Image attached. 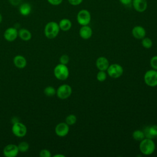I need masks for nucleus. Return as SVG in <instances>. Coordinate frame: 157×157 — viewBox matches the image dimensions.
Returning <instances> with one entry per match:
<instances>
[{"instance_id": "obj_1", "label": "nucleus", "mask_w": 157, "mask_h": 157, "mask_svg": "<svg viewBox=\"0 0 157 157\" xmlns=\"http://www.w3.org/2000/svg\"><path fill=\"white\" fill-rule=\"evenodd\" d=\"M60 28L58 23L55 21L48 22L44 28V34L47 38L52 39L55 38L59 34Z\"/></svg>"}, {"instance_id": "obj_2", "label": "nucleus", "mask_w": 157, "mask_h": 157, "mask_svg": "<svg viewBox=\"0 0 157 157\" xmlns=\"http://www.w3.org/2000/svg\"><path fill=\"white\" fill-rule=\"evenodd\" d=\"M140 152L145 155H151L155 150V144L151 139L144 138L139 144Z\"/></svg>"}, {"instance_id": "obj_3", "label": "nucleus", "mask_w": 157, "mask_h": 157, "mask_svg": "<svg viewBox=\"0 0 157 157\" xmlns=\"http://www.w3.org/2000/svg\"><path fill=\"white\" fill-rule=\"evenodd\" d=\"M53 72L55 77L59 80H66L69 75V69L67 66L61 63L55 67Z\"/></svg>"}, {"instance_id": "obj_4", "label": "nucleus", "mask_w": 157, "mask_h": 157, "mask_svg": "<svg viewBox=\"0 0 157 157\" xmlns=\"http://www.w3.org/2000/svg\"><path fill=\"white\" fill-rule=\"evenodd\" d=\"M144 79L147 85L150 87L157 86V71L155 69L147 71L144 74Z\"/></svg>"}, {"instance_id": "obj_5", "label": "nucleus", "mask_w": 157, "mask_h": 157, "mask_svg": "<svg viewBox=\"0 0 157 157\" xmlns=\"http://www.w3.org/2000/svg\"><path fill=\"white\" fill-rule=\"evenodd\" d=\"M91 13L86 9H82L77 14V21L81 26L88 25L91 21Z\"/></svg>"}, {"instance_id": "obj_6", "label": "nucleus", "mask_w": 157, "mask_h": 157, "mask_svg": "<svg viewBox=\"0 0 157 157\" xmlns=\"http://www.w3.org/2000/svg\"><path fill=\"white\" fill-rule=\"evenodd\" d=\"M107 74L113 78H117L121 77L123 73V67L117 63L110 64L107 69Z\"/></svg>"}, {"instance_id": "obj_7", "label": "nucleus", "mask_w": 157, "mask_h": 157, "mask_svg": "<svg viewBox=\"0 0 157 157\" xmlns=\"http://www.w3.org/2000/svg\"><path fill=\"white\" fill-rule=\"evenodd\" d=\"M72 91V88L70 85L67 84H63L58 88L56 94L60 99H66L71 95Z\"/></svg>"}, {"instance_id": "obj_8", "label": "nucleus", "mask_w": 157, "mask_h": 157, "mask_svg": "<svg viewBox=\"0 0 157 157\" xmlns=\"http://www.w3.org/2000/svg\"><path fill=\"white\" fill-rule=\"evenodd\" d=\"M12 132L15 136L22 137L26 134L27 128L24 124L17 121L13 124L12 127Z\"/></svg>"}, {"instance_id": "obj_9", "label": "nucleus", "mask_w": 157, "mask_h": 157, "mask_svg": "<svg viewBox=\"0 0 157 157\" xmlns=\"http://www.w3.org/2000/svg\"><path fill=\"white\" fill-rule=\"evenodd\" d=\"M18 146L14 144H9L3 149V155L6 157H15L18 155Z\"/></svg>"}, {"instance_id": "obj_10", "label": "nucleus", "mask_w": 157, "mask_h": 157, "mask_svg": "<svg viewBox=\"0 0 157 157\" xmlns=\"http://www.w3.org/2000/svg\"><path fill=\"white\" fill-rule=\"evenodd\" d=\"M56 134L59 137H64L66 136L69 131V125L65 123H58L55 129Z\"/></svg>"}, {"instance_id": "obj_11", "label": "nucleus", "mask_w": 157, "mask_h": 157, "mask_svg": "<svg viewBox=\"0 0 157 157\" xmlns=\"http://www.w3.org/2000/svg\"><path fill=\"white\" fill-rule=\"evenodd\" d=\"M18 36V31L16 28L13 27L8 28L4 33V39L9 42L14 41Z\"/></svg>"}, {"instance_id": "obj_12", "label": "nucleus", "mask_w": 157, "mask_h": 157, "mask_svg": "<svg viewBox=\"0 0 157 157\" xmlns=\"http://www.w3.org/2000/svg\"><path fill=\"white\" fill-rule=\"evenodd\" d=\"M132 6L134 9L137 12H145L148 6L147 0H132Z\"/></svg>"}, {"instance_id": "obj_13", "label": "nucleus", "mask_w": 157, "mask_h": 157, "mask_svg": "<svg viewBox=\"0 0 157 157\" xmlns=\"http://www.w3.org/2000/svg\"><path fill=\"white\" fill-rule=\"evenodd\" d=\"M132 34L136 39H142L145 37L146 31L142 26H135L132 29Z\"/></svg>"}, {"instance_id": "obj_14", "label": "nucleus", "mask_w": 157, "mask_h": 157, "mask_svg": "<svg viewBox=\"0 0 157 157\" xmlns=\"http://www.w3.org/2000/svg\"><path fill=\"white\" fill-rule=\"evenodd\" d=\"M79 36L83 39H90L93 34V31L90 26L88 25H84L82 26L78 31Z\"/></svg>"}, {"instance_id": "obj_15", "label": "nucleus", "mask_w": 157, "mask_h": 157, "mask_svg": "<svg viewBox=\"0 0 157 157\" xmlns=\"http://www.w3.org/2000/svg\"><path fill=\"white\" fill-rule=\"evenodd\" d=\"M110 64L108 59L104 56H100L96 61V66L99 71H106Z\"/></svg>"}, {"instance_id": "obj_16", "label": "nucleus", "mask_w": 157, "mask_h": 157, "mask_svg": "<svg viewBox=\"0 0 157 157\" xmlns=\"http://www.w3.org/2000/svg\"><path fill=\"white\" fill-rule=\"evenodd\" d=\"M13 63L14 65L19 69H23L26 67L27 61L26 58L21 55H17L13 58Z\"/></svg>"}, {"instance_id": "obj_17", "label": "nucleus", "mask_w": 157, "mask_h": 157, "mask_svg": "<svg viewBox=\"0 0 157 157\" xmlns=\"http://www.w3.org/2000/svg\"><path fill=\"white\" fill-rule=\"evenodd\" d=\"M19 12L23 16H28L31 12L32 7L30 4L28 2H24L20 5Z\"/></svg>"}, {"instance_id": "obj_18", "label": "nucleus", "mask_w": 157, "mask_h": 157, "mask_svg": "<svg viewBox=\"0 0 157 157\" xmlns=\"http://www.w3.org/2000/svg\"><path fill=\"white\" fill-rule=\"evenodd\" d=\"M58 25H59V27L60 28V30H62L63 31H67L72 27V22L68 18H63V19H61L59 21Z\"/></svg>"}, {"instance_id": "obj_19", "label": "nucleus", "mask_w": 157, "mask_h": 157, "mask_svg": "<svg viewBox=\"0 0 157 157\" xmlns=\"http://www.w3.org/2000/svg\"><path fill=\"white\" fill-rule=\"evenodd\" d=\"M18 35L20 38L24 41H28L31 39L32 34L31 32L27 29L21 28L18 31Z\"/></svg>"}, {"instance_id": "obj_20", "label": "nucleus", "mask_w": 157, "mask_h": 157, "mask_svg": "<svg viewBox=\"0 0 157 157\" xmlns=\"http://www.w3.org/2000/svg\"><path fill=\"white\" fill-rule=\"evenodd\" d=\"M132 137L134 140L137 141H141L145 137V134L143 131L140 130H136L132 133Z\"/></svg>"}, {"instance_id": "obj_21", "label": "nucleus", "mask_w": 157, "mask_h": 157, "mask_svg": "<svg viewBox=\"0 0 157 157\" xmlns=\"http://www.w3.org/2000/svg\"><path fill=\"white\" fill-rule=\"evenodd\" d=\"M44 93L47 96H53L56 94V90L55 89L54 87L52 86H48L45 88Z\"/></svg>"}, {"instance_id": "obj_22", "label": "nucleus", "mask_w": 157, "mask_h": 157, "mask_svg": "<svg viewBox=\"0 0 157 157\" xmlns=\"http://www.w3.org/2000/svg\"><path fill=\"white\" fill-rule=\"evenodd\" d=\"M142 45L145 48H150L153 45V42L148 37H144L142 39Z\"/></svg>"}, {"instance_id": "obj_23", "label": "nucleus", "mask_w": 157, "mask_h": 157, "mask_svg": "<svg viewBox=\"0 0 157 157\" xmlns=\"http://www.w3.org/2000/svg\"><path fill=\"white\" fill-rule=\"evenodd\" d=\"M65 121L68 125H73L77 121V117L74 114H70L66 117Z\"/></svg>"}, {"instance_id": "obj_24", "label": "nucleus", "mask_w": 157, "mask_h": 157, "mask_svg": "<svg viewBox=\"0 0 157 157\" xmlns=\"http://www.w3.org/2000/svg\"><path fill=\"white\" fill-rule=\"evenodd\" d=\"M17 146H18L19 151L21 153H25L27 151L29 148V145L28 143L26 142H21Z\"/></svg>"}, {"instance_id": "obj_25", "label": "nucleus", "mask_w": 157, "mask_h": 157, "mask_svg": "<svg viewBox=\"0 0 157 157\" xmlns=\"http://www.w3.org/2000/svg\"><path fill=\"white\" fill-rule=\"evenodd\" d=\"M106 78H107V72L105 71H99L96 75L97 80L101 82L105 81Z\"/></svg>"}, {"instance_id": "obj_26", "label": "nucleus", "mask_w": 157, "mask_h": 157, "mask_svg": "<svg viewBox=\"0 0 157 157\" xmlns=\"http://www.w3.org/2000/svg\"><path fill=\"white\" fill-rule=\"evenodd\" d=\"M148 131L151 137L153 139L155 137L157 136V125H153L148 127Z\"/></svg>"}, {"instance_id": "obj_27", "label": "nucleus", "mask_w": 157, "mask_h": 157, "mask_svg": "<svg viewBox=\"0 0 157 157\" xmlns=\"http://www.w3.org/2000/svg\"><path fill=\"white\" fill-rule=\"evenodd\" d=\"M150 66L153 69L157 71V55L153 56L150 61Z\"/></svg>"}, {"instance_id": "obj_28", "label": "nucleus", "mask_w": 157, "mask_h": 157, "mask_svg": "<svg viewBox=\"0 0 157 157\" xmlns=\"http://www.w3.org/2000/svg\"><path fill=\"white\" fill-rule=\"evenodd\" d=\"M69 61V57L67 55H63L60 58H59V62L61 64H65L66 65Z\"/></svg>"}, {"instance_id": "obj_29", "label": "nucleus", "mask_w": 157, "mask_h": 157, "mask_svg": "<svg viewBox=\"0 0 157 157\" xmlns=\"http://www.w3.org/2000/svg\"><path fill=\"white\" fill-rule=\"evenodd\" d=\"M39 156L40 157H51L52 155L49 150L47 149H43L40 151Z\"/></svg>"}, {"instance_id": "obj_30", "label": "nucleus", "mask_w": 157, "mask_h": 157, "mask_svg": "<svg viewBox=\"0 0 157 157\" xmlns=\"http://www.w3.org/2000/svg\"><path fill=\"white\" fill-rule=\"evenodd\" d=\"M47 1L52 6H58L63 2V0H47Z\"/></svg>"}, {"instance_id": "obj_31", "label": "nucleus", "mask_w": 157, "mask_h": 157, "mask_svg": "<svg viewBox=\"0 0 157 157\" xmlns=\"http://www.w3.org/2000/svg\"><path fill=\"white\" fill-rule=\"evenodd\" d=\"M83 0H67L68 2L72 6H78L83 2Z\"/></svg>"}, {"instance_id": "obj_32", "label": "nucleus", "mask_w": 157, "mask_h": 157, "mask_svg": "<svg viewBox=\"0 0 157 157\" xmlns=\"http://www.w3.org/2000/svg\"><path fill=\"white\" fill-rule=\"evenodd\" d=\"M119 1L123 6H129L130 5H132V0H119Z\"/></svg>"}, {"instance_id": "obj_33", "label": "nucleus", "mask_w": 157, "mask_h": 157, "mask_svg": "<svg viewBox=\"0 0 157 157\" xmlns=\"http://www.w3.org/2000/svg\"><path fill=\"white\" fill-rule=\"evenodd\" d=\"M9 1L11 5L17 6H18L19 4H20L21 0H9Z\"/></svg>"}, {"instance_id": "obj_34", "label": "nucleus", "mask_w": 157, "mask_h": 157, "mask_svg": "<svg viewBox=\"0 0 157 157\" xmlns=\"http://www.w3.org/2000/svg\"><path fill=\"white\" fill-rule=\"evenodd\" d=\"M53 156L54 157H64L65 156L61 154H56V155H55Z\"/></svg>"}, {"instance_id": "obj_35", "label": "nucleus", "mask_w": 157, "mask_h": 157, "mask_svg": "<svg viewBox=\"0 0 157 157\" xmlns=\"http://www.w3.org/2000/svg\"><path fill=\"white\" fill-rule=\"evenodd\" d=\"M2 16L1 13H0V23L2 22Z\"/></svg>"}]
</instances>
